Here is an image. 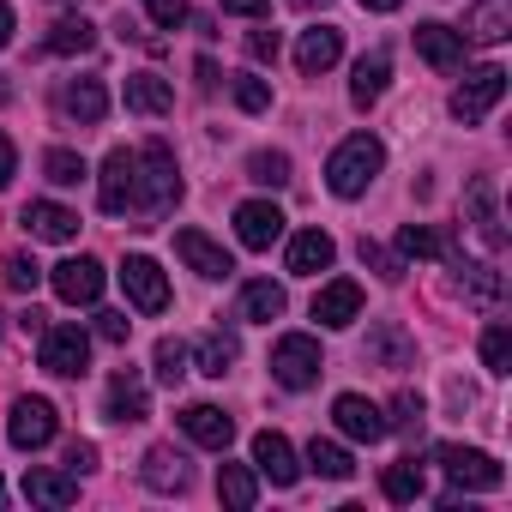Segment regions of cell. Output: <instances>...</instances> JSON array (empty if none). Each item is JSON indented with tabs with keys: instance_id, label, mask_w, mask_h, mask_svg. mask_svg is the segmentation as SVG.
<instances>
[{
	"instance_id": "obj_1",
	"label": "cell",
	"mask_w": 512,
	"mask_h": 512,
	"mask_svg": "<svg viewBox=\"0 0 512 512\" xmlns=\"http://www.w3.org/2000/svg\"><path fill=\"white\" fill-rule=\"evenodd\" d=\"M380 169H386V145H380L374 133H356V139H344V145L332 151V163H326V187H332L338 199H362V193L374 187Z\"/></svg>"
},
{
	"instance_id": "obj_2",
	"label": "cell",
	"mask_w": 512,
	"mask_h": 512,
	"mask_svg": "<svg viewBox=\"0 0 512 512\" xmlns=\"http://www.w3.org/2000/svg\"><path fill=\"white\" fill-rule=\"evenodd\" d=\"M133 157H139V187H133V211H151V217H163V211H169V205L181 199L175 151H169L163 139H151V145H139Z\"/></svg>"
},
{
	"instance_id": "obj_3",
	"label": "cell",
	"mask_w": 512,
	"mask_h": 512,
	"mask_svg": "<svg viewBox=\"0 0 512 512\" xmlns=\"http://www.w3.org/2000/svg\"><path fill=\"white\" fill-rule=\"evenodd\" d=\"M320 374H326V362H320V338H308V332H284V338L272 344V380H278V386L308 392Z\"/></svg>"
},
{
	"instance_id": "obj_4",
	"label": "cell",
	"mask_w": 512,
	"mask_h": 512,
	"mask_svg": "<svg viewBox=\"0 0 512 512\" xmlns=\"http://www.w3.org/2000/svg\"><path fill=\"white\" fill-rule=\"evenodd\" d=\"M434 458H440V470H446V482H452V488H476V494H494V488L506 482V470H500L488 452H476V446H440Z\"/></svg>"
},
{
	"instance_id": "obj_5",
	"label": "cell",
	"mask_w": 512,
	"mask_h": 512,
	"mask_svg": "<svg viewBox=\"0 0 512 512\" xmlns=\"http://www.w3.org/2000/svg\"><path fill=\"white\" fill-rule=\"evenodd\" d=\"M55 428H61V416H55V404L49 398H19L13 404V416H7V440L19 446V452H37V446H49L55 440Z\"/></svg>"
},
{
	"instance_id": "obj_6",
	"label": "cell",
	"mask_w": 512,
	"mask_h": 512,
	"mask_svg": "<svg viewBox=\"0 0 512 512\" xmlns=\"http://www.w3.org/2000/svg\"><path fill=\"white\" fill-rule=\"evenodd\" d=\"M121 290L139 314H163L169 308V278L157 260H145V253H127V266H121Z\"/></svg>"
},
{
	"instance_id": "obj_7",
	"label": "cell",
	"mask_w": 512,
	"mask_h": 512,
	"mask_svg": "<svg viewBox=\"0 0 512 512\" xmlns=\"http://www.w3.org/2000/svg\"><path fill=\"white\" fill-rule=\"evenodd\" d=\"M500 97H506V67H476V73H464V85L452 91V115L470 127V121H482Z\"/></svg>"
},
{
	"instance_id": "obj_8",
	"label": "cell",
	"mask_w": 512,
	"mask_h": 512,
	"mask_svg": "<svg viewBox=\"0 0 512 512\" xmlns=\"http://www.w3.org/2000/svg\"><path fill=\"white\" fill-rule=\"evenodd\" d=\"M133 187H139V157H133L127 145H115V151L103 157V181H97V205H103L109 217H121V211H133Z\"/></svg>"
},
{
	"instance_id": "obj_9",
	"label": "cell",
	"mask_w": 512,
	"mask_h": 512,
	"mask_svg": "<svg viewBox=\"0 0 512 512\" xmlns=\"http://www.w3.org/2000/svg\"><path fill=\"white\" fill-rule=\"evenodd\" d=\"M43 368L61 380H79L91 368V338L79 326H43Z\"/></svg>"
},
{
	"instance_id": "obj_10",
	"label": "cell",
	"mask_w": 512,
	"mask_h": 512,
	"mask_svg": "<svg viewBox=\"0 0 512 512\" xmlns=\"http://www.w3.org/2000/svg\"><path fill=\"white\" fill-rule=\"evenodd\" d=\"M49 284H55V296H61L67 308H91V302L103 296V266L79 253V260H61V266L49 272Z\"/></svg>"
},
{
	"instance_id": "obj_11",
	"label": "cell",
	"mask_w": 512,
	"mask_h": 512,
	"mask_svg": "<svg viewBox=\"0 0 512 512\" xmlns=\"http://www.w3.org/2000/svg\"><path fill=\"white\" fill-rule=\"evenodd\" d=\"M332 422H338V434H350V440H386L392 428H386V410L380 404H368L362 392H344L338 404H332Z\"/></svg>"
},
{
	"instance_id": "obj_12",
	"label": "cell",
	"mask_w": 512,
	"mask_h": 512,
	"mask_svg": "<svg viewBox=\"0 0 512 512\" xmlns=\"http://www.w3.org/2000/svg\"><path fill=\"white\" fill-rule=\"evenodd\" d=\"M253 464H260V476L278 482V488H296V476H302L296 446H290L278 428H260V434H253Z\"/></svg>"
},
{
	"instance_id": "obj_13",
	"label": "cell",
	"mask_w": 512,
	"mask_h": 512,
	"mask_svg": "<svg viewBox=\"0 0 512 512\" xmlns=\"http://www.w3.org/2000/svg\"><path fill=\"white\" fill-rule=\"evenodd\" d=\"M235 235H241V247L266 253V247L284 235V211H278L272 199H247V205H235Z\"/></svg>"
},
{
	"instance_id": "obj_14",
	"label": "cell",
	"mask_w": 512,
	"mask_h": 512,
	"mask_svg": "<svg viewBox=\"0 0 512 512\" xmlns=\"http://www.w3.org/2000/svg\"><path fill=\"white\" fill-rule=\"evenodd\" d=\"M314 320L320 326H356L362 320V284L356 278H332V284H320V296H314Z\"/></svg>"
},
{
	"instance_id": "obj_15",
	"label": "cell",
	"mask_w": 512,
	"mask_h": 512,
	"mask_svg": "<svg viewBox=\"0 0 512 512\" xmlns=\"http://www.w3.org/2000/svg\"><path fill=\"white\" fill-rule=\"evenodd\" d=\"M175 253L187 260V272H199V278H229L235 272V260L205 235V229H175Z\"/></svg>"
},
{
	"instance_id": "obj_16",
	"label": "cell",
	"mask_w": 512,
	"mask_h": 512,
	"mask_svg": "<svg viewBox=\"0 0 512 512\" xmlns=\"http://www.w3.org/2000/svg\"><path fill=\"white\" fill-rule=\"evenodd\" d=\"M416 55H422L434 73H458V67H464V37H458L452 25L428 19V25H416Z\"/></svg>"
},
{
	"instance_id": "obj_17",
	"label": "cell",
	"mask_w": 512,
	"mask_h": 512,
	"mask_svg": "<svg viewBox=\"0 0 512 512\" xmlns=\"http://www.w3.org/2000/svg\"><path fill=\"white\" fill-rule=\"evenodd\" d=\"M103 416H109V422H145V416H151V392H145V380H139L133 368H121V374L109 380Z\"/></svg>"
},
{
	"instance_id": "obj_18",
	"label": "cell",
	"mask_w": 512,
	"mask_h": 512,
	"mask_svg": "<svg viewBox=\"0 0 512 512\" xmlns=\"http://www.w3.org/2000/svg\"><path fill=\"white\" fill-rule=\"evenodd\" d=\"M19 223H25L37 241H73V235H79V211H67V205H55V199H31V205L19 211Z\"/></svg>"
},
{
	"instance_id": "obj_19",
	"label": "cell",
	"mask_w": 512,
	"mask_h": 512,
	"mask_svg": "<svg viewBox=\"0 0 512 512\" xmlns=\"http://www.w3.org/2000/svg\"><path fill=\"white\" fill-rule=\"evenodd\" d=\"M332 260H338V241H332L326 229H302V235H290V272H296V278H320Z\"/></svg>"
},
{
	"instance_id": "obj_20",
	"label": "cell",
	"mask_w": 512,
	"mask_h": 512,
	"mask_svg": "<svg viewBox=\"0 0 512 512\" xmlns=\"http://www.w3.org/2000/svg\"><path fill=\"white\" fill-rule=\"evenodd\" d=\"M338 55H344V31H332V25H314V31H302V43H296V67H302L308 79H320L326 67H338Z\"/></svg>"
},
{
	"instance_id": "obj_21",
	"label": "cell",
	"mask_w": 512,
	"mask_h": 512,
	"mask_svg": "<svg viewBox=\"0 0 512 512\" xmlns=\"http://www.w3.org/2000/svg\"><path fill=\"white\" fill-rule=\"evenodd\" d=\"M181 428H187L193 446H211V452H223V446L235 440V422H229L217 404H187V410H181Z\"/></svg>"
},
{
	"instance_id": "obj_22",
	"label": "cell",
	"mask_w": 512,
	"mask_h": 512,
	"mask_svg": "<svg viewBox=\"0 0 512 512\" xmlns=\"http://www.w3.org/2000/svg\"><path fill=\"white\" fill-rule=\"evenodd\" d=\"M458 37L464 43H506L512 37V0H476Z\"/></svg>"
},
{
	"instance_id": "obj_23",
	"label": "cell",
	"mask_w": 512,
	"mask_h": 512,
	"mask_svg": "<svg viewBox=\"0 0 512 512\" xmlns=\"http://www.w3.org/2000/svg\"><path fill=\"white\" fill-rule=\"evenodd\" d=\"M61 109H67L73 121L97 127V121L109 115V91H103V79H67V85H61Z\"/></svg>"
},
{
	"instance_id": "obj_24",
	"label": "cell",
	"mask_w": 512,
	"mask_h": 512,
	"mask_svg": "<svg viewBox=\"0 0 512 512\" xmlns=\"http://www.w3.org/2000/svg\"><path fill=\"white\" fill-rule=\"evenodd\" d=\"M368 362H374V368H410V362H416V338L386 320V326L368 332Z\"/></svg>"
},
{
	"instance_id": "obj_25",
	"label": "cell",
	"mask_w": 512,
	"mask_h": 512,
	"mask_svg": "<svg viewBox=\"0 0 512 512\" xmlns=\"http://www.w3.org/2000/svg\"><path fill=\"white\" fill-rule=\"evenodd\" d=\"M139 476H145V488H157V494H181V488H187V458H181L175 446H151L145 464H139Z\"/></svg>"
},
{
	"instance_id": "obj_26",
	"label": "cell",
	"mask_w": 512,
	"mask_h": 512,
	"mask_svg": "<svg viewBox=\"0 0 512 512\" xmlns=\"http://www.w3.org/2000/svg\"><path fill=\"white\" fill-rule=\"evenodd\" d=\"M386 79H392V55H386V49L362 55V61H356V79H350V103H356V109L380 103V97H386Z\"/></svg>"
},
{
	"instance_id": "obj_27",
	"label": "cell",
	"mask_w": 512,
	"mask_h": 512,
	"mask_svg": "<svg viewBox=\"0 0 512 512\" xmlns=\"http://www.w3.org/2000/svg\"><path fill=\"white\" fill-rule=\"evenodd\" d=\"M127 109L133 115H169L175 109V85L157 73H127Z\"/></svg>"
},
{
	"instance_id": "obj_28",
	"label": "cell",
	"mask_w": 512,
	"mask_h": 512,
	"mask_svg": "<svg viewBox=\"0 0 512 512\" xmlns=\"http://www.w3.org/2000/svg\"><path fill=\"white\" fill-rule=\"evenodd\" d=\"M25 500H37V506H73L79 500V476L73 470H25Z\"/></svg>"
},
{
	"instance_id": "obj_29",
	"label": "cell",
	"mask_w": 512,
	"mask_h": 512,
	"mask_svg": "<svg viewBox=\"0 0 512 512\" xmlns=\"http://www.w3.org/2000/svg\"><path fill=\"white\" fill-rule=\"evenodd\" d=\"M247 326H272L278 314H284V290L272 284V278H253L247 290H241V308H235Z\"/></svg>"
},
{
	"instance_id": "obj_30",
	"label": "cell",
	"mask_w": 512,
	"mask_h": 512,
	"mask_svg": "<svg viewBox=\"0 0 512 512\" xmlns=\"http://www.w3.org/2000/svg\"><path fill=\"white\" fill-rule=\"evenodd\" d=\"M217 500L235 506V512H247L253 500H260V482H253V470H247V464H217Z\"/></svg>"
},
{
	"instance_id": "obj_31",
	"label": "cell",
	"mask_w": 512,
	"mask_h": 512,
	"mask_svg": "<svg viewBox=\"0 0 512 512\" xmlns=\"http://www.w3.org/2000/svg\"><path fill=\"white\" fill-rule=\"evenodd\" d=\"M97 49V25L91 19H55L49 25V55H91Z\"/></svg>"
},
{
	"instance_id": "obj_32",
	"label": "cell",
	"mask_w": 512,
	"mask_h": 512,
	"mask_svg": "<svg viewBox=\"0 0 512 512\" xmlns=\"http://www.w3.org/2000/svg\"><path fill=\"white\" fill-rule=\"evenodd\" d=\"M470 211H476V235L500 253V247H506V229H500V217H494V187H488V181H470Z\"/></svg>"
},
{
	"instance_id": "obj_33",
	"label": "cell",
	"mask_w": 512,
	"mask_h": 512,
	"mask_svg": "<svg viewBox=\"0 0 512 512\" xmlns=\"http://www.w3.org/2000/svg\"><path fill=\"white\" fill-rule=\"evenodd\" d=\"M193 362H199V374H205V380H223V374H229V362H235V338H229V332H205V338H199V350H193Z\"/></svg>"
},
{
	"instance_id": "obj_34",
	"label": "cell",
	"mask_w": 512,
	"mask_h": 512,
	"mask_svg": "<svg viewBox=\"0 0 512 512\" xmlns=\"http://www.w3.org/2000/svg\"><path fill=\"white\" fill-rule=\"evenodd\" d=\"M380 488H386V500H398V506L422 500V464H416V458H398V464L380 476Z\"/></svg>"
},
{
	"instance_id": "obj_35",
	"label": "cell",
	"mask_w": 512,
	"mask_h": 512,
	"mask_svg": "<svg viewBox=\"0 0 512 512\" xmlns=\"http://www.w3.org/2000/svg\"><path fill=\"white\" fill-rule=\"evenodd\" d=\"M308 464H314V476H326V482H344L356 464H350V452L338 446V440H320L314 434V446H308Z\"/></svg>"
},
{
	"instance_id": "obj_36",
	"label": "cell",
	"mask_w": 512,
	"mask_h": 512,
	"mask_svg": "<svg viewBox=\"0 0 512 512\" xmlns=\"http://www.w3.org/2000/svg\"><path fill=\"white\" fill-rule=\"evenodd\" d=\"M43 175H49L55 187H79V181H85L91 169H85V157H79V151H67V145H55V151L43 157Z\"/></svg>"
},
{
	"instance_id": "obj_37",
	"label": "cell",
	"mask_w": 512,
	"mask_h": 512,
	"mask_svg": "<svg viewBox=\"0 0 512 512\" xmlns=\"http://www.w3.org/2000/svg\"><path fill=\"white\" fill-rule=\"evenodd\" d=\"M482 368H488V374H512V326L494 320V326L482 332Z\"/></svg>"
},
{
	"instance_id": "obj_38",
	"label": "cell",
	"mask_w": 512,
	"mask_h": 512,
	"mask_svg": "<svg viewBox=\"0 0 512 512\" xmlns=\"http://www.w3.org/2000/svg\"><path fill=\"white\" fill-rule=\"evenodd\" d=\"M247 181H260V187H290V157H284V151H253V157H247Z\"/></svg>"
},
{
	"instance_id": "obj_39",
	"label": "cell",
	"mask_w": 512,
	"mask_h": 512,
	"mask_svg": "<svg viewBox=\"0 0 512 512\" xmlns=\"http://www.w3.org/2000/svg\"><path fill=\"white\" fill-rule=\"evenodd\" d=\"M398 253H410V260H440L446 241H440L428 223H404V229H398Z\"/></svg>"
},
{
	"instance_id": "obj_40",
	"label": "cell",
	"mask_w": 512,
	"mask_h": 512,
	"mask_svg": "<svg viewBox=\"0 0 512 512\" xmlns=\"http://www.w3.org/2000/svg\"><path fill=\"white\" fill-rule=\"evenodd\" d=\"M464 296L476 308H500V272L494 266H464Z\"/></svg>"
},
{
	"instance_id": "obj_41",
	"label": "cell",
	"mask_w": 512,
	"mask_h": 512,
	"mask_svg": "<svg viewBox=\"0 0 512 512\" xmlns=\"http://www.w3.org/2000/svg\"><path fill=\"white\" fill-rule=\"evenodd\" d=\"M151 362H157V380L163 386H181L187 380V344L181 338H157V356Z\"/></svg>"
},
{
	"instance_id": "obj_42",
	"label": "cell",
	"mask_w": 512,
	"mask_h": 512,
	"mask_svg": "<svg viewBox=\"0 0 512 512\" xmlns=\"http://www.w3.org/2000/svg\"><path fill=\"white\" fill-rule=\"evenodd\" d=\"M422 416H428V404H422L416 392H398V398H392V416H386V428H404V434H416V428H422Z\"/></svg>"
},
{
	"instance_id": "obj_43",
	"label": "cell",
	"mask_w": 512,
	"mask_h": 512,
	"mask_svg": "<svg viewBox=\"0 0 512 512\" xmlns=\"http://www.w3.org/2000/svg\"><path fill=\"white\" fill-rule=\"evenodd\" d=\"M235 103H241L247 115H266V109H272V85L247 73V79H235Z\"/></svg>"
},
{
	"instance_id": "obj_44",
	"label": "cell",
	"mask_w": 512,
	"mask_h": 512,
	"mask_svg": "<svg viewBox=\"0 0 512 512\" xmlns=\"http://www.w3.org/2000/svg\"><path fill=\"white\" fill-rule=\"evenodd\" d=\"M7 284H13V290H25V296H31V290H37V284H43V266H37V260H31V253H7Z\"/></svg>"
},
{
	"instance_id": "obj_45",
	"label": "cell",
	"mask_w": 512,
	"mask_h": 512,
	"mask_svg": "<svg viewBox=\"0 0 512 512\" xmlns=\"http://www.w3.org/2000/svg\"><path fill=\"white\" fill-rule=\"evenodd\" d=\"M362 266H374V272H380L386 284H398V278H404V266L392 260V253H386L380 241H368V235H362Z\"/></svg>"
},
{
	"instance_id": "obj_46",
	"label": "cell",
	"mask_w": 512,
	"mask_h": 512,
	"mask_svg": "<svg viewBox=\"0 0 512 512\" xmlns=\"http://www.w3.org/2000/svg\"><path fill=\"white\" fill-rule=\"evenodd\" d=\"M145 13H151V25H163V31H175V25L187 19V0H145Z\"/></svg>"
},
{
	"instance_id": "obj_47",
	"label": "cell",
	"mask_w": 512,
	"mask_h": 512,
	"mask_svg": "<svg viewBox=\"0 0 512 512\" xmlns=\"http://www.w3.org/2000/svg\"><path fill=\"white\" fill-rule=\"evenodd\" d=\"M127 332H133V320H127V314H115V308H103V314H97V338H103V344H127Z\"/></svg>"
},
{
	"instance_id": "obj_48",
	"label": "cell",
	"mask_w": 512,
	"mask_h": 512,
	"mask_svg": "<svg viewBox=\"0 0 512 512\" xmlns=\"http://www.w3.org/2000/svg\"><path fill=\"white\" fill-rule=\"evenodd\" d=\"M278 49H284L278 31H253V37H247V55H253V61H278Z\"/></svg>"
},
{
	"instance_id": "obj_49",
	"label": "cell",
	"mask_w": 512,
	"mask_h": 512,
	"mask_svg": "<svg viewBox=\"0 0 512 512\" xmlns=\"http://www.w3.org/2000/svg\"><path fill=\"white\" fill-rule=\"evenodd\" d=\"M67 470H73V476H79V470H97V446H91V440H73V446H67Z\"/></svg>"
},
{
	"instance_id": "obj_50",
	"label": "cell",
	"mask_w": 512,
	"mask_h": 512,
	"mask_svg": "<svg viewBox=\"0 0 512 512\" xmlns=\"http://www.w3.org/2000/svg\"><path fill=\"white\" fill-rule=\"evenodd\" d=\"M217 7H223V13H235V19H260L272 0H217Z\"/></svg>"
},
{
	"instance_id": "obj_51",
	"label": "cell",
	"mask_w": 512,
	"mask_h": 512,
	"mask_svg": "<svg viewBox=\"0 0 512 512\" xmlns=\"http://www.w3.org/2000/svg\"><path fill=\"white\" fill-rule=\"evenodd\" d=\"M13 175H19V157H13V139L0 133V187H13Z\"/></svg>"
},
{
	"instance_id": "obj_52",
	"label": "cell",
	"mask_w": 512,
	"mask_h": 512,
	"mask_svg": "<svg viewBox=\"0 0 512 512\" xmlns=\"http://www.w3.org/2000/svg\"><path fill=\"white\" fill-rule=\"evenodd\" d=\"M7 43H13V7L0 0V49H7Z\"/></svg>"
},
{
	"instance_id": "obj_53",
	"label": "cell",
	"mask_w": 512,
	"mask_h": 512,
	"mask_svg": "<svg viewBox=\"0 0 512 512\" xmlns=\"http://www.w3.org/2000/svg\"><path fill=\"white\" fill-rule=\"evenodd\" d=\"M362 7H368V13H398L404 0H362Z\"/></svg>"
},
{
	"instance_id": "obj_54",
	"label": "cell",
	"mask_w": 512,
	"mask_h": 512,
	"mask_svg": "<svg viewBox=\"0 0 512 512\" xmlns=\"http://www.w3.org/2000/svg\"><path fill=\"white\" fill-rule=\"evenodd\" d=\"M290 7H296V13H314V7H326V0H290Z\"/></svg>"
},
{
	"instance_id": "obj_55",
	"label": "cell",
	"mask_w": 512,
	"mask_h": 512,
	"mask_svg": "<svg viewBox=\"0 0 512 512\" xmlns=\"http://www.w3.org/2000/svg\"><path fill=\"white\" fill-rule=\"evenodd\" d=\"M7 103H13V85H7V79H0V109H7Z\"/></svg>"
},
{
	"instance_id": "obj_56",
	"label": "cell",
	"mask_w": 512,
	"mask_h": 512,
	"mask_svg": "<svg viewBox=\"0 0 512 512\" xmlns=\"http://www.w3.org/2000/svg\"><path fill=\"white\" fill-rule=\"evenodd\" d=\"M0 500H7V482H0Z\"/></svg>"
}]
</instances>
